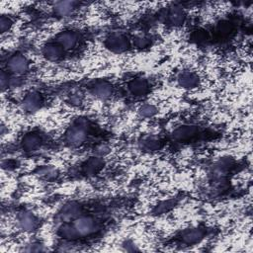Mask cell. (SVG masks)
I'll list each match as a JSON object with an SVG mask.
<instances>
[{
    "label": "cell",
    "mask_w": 253,
    "mask_h": 253,
    "mask_svg": "<svg viewBox=\"0 0 253 253\" xmlns=\"http://www.w3.org/2000/svg\"><path fill=\"white\" fill-rule=\"evenodd\" d=\"M81 207L77 202H70L65 204L60 210L59 216L64 222H69L74 220L76 217L80 215Z\"/></svg>",
    "instance_id": "cell-11"
},
{
    "label": "cell",
    "mask_w": 253,
    "mask_h": 253,
    "mask_svg": "<svg viewBox=\"0 0 253 253\" xmlns=\"http://www.w3.org/2000/svg\"><path fill=\"white\" fill-rule=\"evenodd\" d=\"M0 83H1V88L4 91L6 88H8V86L11 83V80L9 79V76L7 73H5V71L3 70L1 72V76H0Z\"/></svg>",
    "instance_id": "cell-26"
},
{
    "label": "cell",
    "mask_w": 253,
    "mask_h": 253,
    "mask_svg": "<svg viewBox=\"0 0 253 253\" xmlns=\"http://www.w3.org/2000/svg\"><path fill=\"white\" fill-rule=\"evenodd\" d=\"M198 132L199 128L195 126H182L173 131L172 136L176 141H186L196 136Z\"/></svg>",
    "instance_id": "cell-16"
},
{
    "label": "cell",
    "mask_w": 253,
    "mask_h": 253,
    "mask_svg": "<svg viewBox=\"0 0 253 253\" xmlns=\"http://www.w3.org/2000/svg\"><path fill=\"white\" fill-rule=\"evenodd\" d=\"M105 45L113 52L122 53L128 49L129 41L125 34L114 32L105 40Z\"/></svg>",
    "instance_id": "cell-2"
},
{
    "label": "cell",
    "mask_w": 253,
    "mask_h": 253,
    "mask_svg": "<svg viewBox=\"0 0 253 253\" xmlns=\"http://www.w3.org/2000/svg\"><path fill=\"white\" fill-rule=\"evenodd\" d=\"M173 206V204L170 202V201H167V202H163L161 203L156 209H155V211L156 212H165L169 210V208Z\"/></svg>",
    "instance_id": "cell-27"
},
{
    "label": "cell",
    "mask_w": 253,
    "mask_h": 253,
    "mask_svg": "<svg viewBox=\"0 0 253 253\" xmlns=\"http://www.w3.org/2000/svg\"><path fill=\"white\" fill-rule=\"evenodd\" d=\"M133 44L137 48H145L151 44V41L145 36H138L133 39Z\"/></svg>",
    "instance_id": "cell-24"
},
{
    "label": "cell",
    "mask_w": 253,
    "mask_h": 253,
    "mask_svg": "<svg viewBox=\"0 0 253 253\" xmlns=\"http://www.w3.org/2000/svg\"><path fill=\"white\" fill-rule=\"evenodd\" d=\"M57 233L60 237L65 239H75L79 236L73 224H70L69 222H64L61 224L57 230Z\"/></svg>",
    "instance_id": "cell-21"
},
{
    "label": "cell",
    "mask_w": 253,
    "mask_h": 253,
    "mask_svg": "<svg viewBox=\"0 0 253 253\" xmlns=\"http://www.w3.org/2000/svg\"><path fill=\"white\" fill-rule=\"evenodd\" d=\"M42 145V137L37 132H28L21 139V147L26 152L38 150Z\"/></svg>",
    "instance_id": "cell-8"
},
{
    "label": "cell",
    "mask_w": 253,
    "mask_h": 253,
    "mask_svg": "<svg viewBox=\"0 0 253 253\" xmlns=\"http://www.w3.org/2000/svg\"><path fill=\"white\" fill-rule=\"evenodd\" d=\"M8 70L15 75H23L29 69V61L27 57L21 53L11 55L7 62Z\"/></svg>",
    "instance_id": "cell-4"
},
{
    "label": "cell",
    "mask_w": 253,
    "mask_h": 253,
    "mask_svg": "<svg viewBox=\"0 0 253 253\" xmlns=\"http://www.w3.org/2000/svg\"><path fill=\"white\" fill-rule=\"evenodd\" d=\"M42 104H43L42 96L39 92L33 91L24 97L21 103V106L25 112L35 113L42 108Z\"/></svg>",
    "instance_id": "cell-5"
},
{
    "label": "cell",
    "mask_w": 253,
    "mask_h": 253,
    "mask_svg": "<svg viewBox=\"0 0 253 253\" xmlns=\"http://www.w3.org/2000/svg\"><path fill=\"white\" fill-rule=\"evenodd\" d=\"M127 89L131 95H133L135 97H141L147 93V91L149 89V85H148V82L146 79L135 78L128 82Z\"/></svg>",
    "instance_id": "cell-17"
},
{
    "label": "cell",
    "mask_w": 253,
    "mask_h": 253,
    "mask_svg": "<svg viewBox=\"0 0 253 253\" xmlns=\"http://www.w3.org/2000/svg\"><path fill=\"white\" fill-rule=\"evenodd\" d=\"M161 146H162L161 140L155 136H146L142 138V140L139 142V147L143 151H147V152L157 151L161 148Z\"/></svg>",
    "instance_id": "cell-19"
},
{
    "label": "cell",
    "mask_w": 253,
    "mask_h": 253,
    "mask_svg": "<svg viewBox=\"0 0 253 253\" xmlns=\"http://www.w3.org/2000/svg\"><path fill=\"white\" fill-rule=\"evenodd\" d=\"M157 108L153 104H143L138 109V114L143 118H151L156 115Z\"/></svg>",
    "instance_id": "cell-22"
},
{
    "label": "cell",
    "mask_w": 253,
    "mask_h": 253,
    "mask_svg": "<svg viewBox=\"0 0 253 253\" xmlns=\"http://www.w3.org/2000/svg\"><path fill=\"white\" fill-rule=\"evenodd\" d=\"M104 166V161L101 157L93 156L87 159L81 167V171L86 176L96 175Z\"/></svg>",
    "instance_id": "cell-13"
},
{
    "label": "cell",
    "mask_w": 253,
    "mask_h": 253,
    "mask_svg": "<svg viewBox=\"0 0 253 253\" xmlns=\"http://www.w3.org/2000/svg\"><path fill=\"white\" fill-rule=\"evenodd\" d=\"M72 224L79 236L90 235L98 229L95 219L89 215H79L74 220H72Z\"/></svg>",
    "instance_id": "cell-3"
},
{
    "label": "cell",
    "mask_w": 253,
    "mask_h": 253,
    "mask_svg": "<svg viewBox=\"0 0 253 253\" xmlns=\"http://www.w3.org/2000/svg\"><path fill=\"white\" fill-rule=\"evenodd\" d=\"M76 4H77L76 2H72V1H61V2L55 3L53 9L57 16L68 17L75 10Z\"/></svg>",
    "instance_id": "cell-18"
},
{
    "label": "cell",
    "mask_w": 253,
    "mask_h": 253,
    "mask_svg": "<svg viewBox=\"0 0 253 253\" xmlns=\"http://www.w3.org/2000/svg\"><path fill=\"white\" fill-rule=\"evenodd\" d=\"M36 174L42 178V179H44L46 181H52V180H55L58 176V172L57 170L52 167V166H49V165H43V166H41L37 169L36 171Z\"/></svg>",
    "instance_id": "cell-20"
},
{
    "label": "cell",
    "mask_w": 253,
    "mask_h": 253,
    "mask_svg": "<svg viewBox=\"0 0 253 253\" xmlns=\"http://www.w3.org/2000/svg\"><path fill=\"white\" fill-rule=\"evenodd\" d=\"M55 42L64 49L73 48L78 42V35L73 31H63L56 36Z\"/></svg>",
    "instance_id": "cell-9"
},
{
    "label": "cell",
    "mask_w": 253,
    "mask_h": 253,
    "mask_svg": "<svg viewBox=\"0 0 253 253\" xmlns=\"http://www.w3.org/2000/svg\"><path fill=\"white\" fill-rule=\"evenodd\" d=\"M186 20V14L180 6H173L166 12V22L169 25L178 27L184 24Z\"/></svg>",
    "instance_id": "cell-14"
},
{
    "label": "cell",
    "mask_w": 253,
    "mask_h": 253,
    "mask_svg": "<svg viewBox=\"0 0 253 253\" xmlns=\"http://www.w3.org/2000/svg\"><path fill=\"white\" fill-rule=\"evenodd\" d=\"M17 223L24 231H34L39 226V219L31 211H21L17 216Z\"/></svg>",
    "instance_id": "cell-6"
},
{
    "label": "cell",
    "mask_w": 253,
    "mask_h": 253,
    "mask_svg": "<svg viewBox=\"0 0 253 253\" xmlns=\"http://www.w3.org/2000/svg\"><path fill=\"white\" fill-rule=\"evenodd\" d=\"M13 26V21L11 20L10 17L2 15L0 18V31L2 34L7 33L11 27Z\"/></svg>",
    "instance_id": "cell-25"
},
{
    "label": "cell",
    "mask_w": 253,
    "mask_h": 253,
    "mask_svg": "<svg viewBox=\"0 0 253 253\" xmlns=\"http://www.w3.org/2000/svg\"><path fill=\"white\" fill-rule=\"evenodd\" d=\"M232 31L233 25L229 21H221L216 27V32L220 37H227Z\"/></svg>",
    "instance_id": "cell-23"
},
{
    "label": "cell",
    "mask_w": 253,
    "mask_h": 253,
    "mask_svg": "<svg viewBox=\"0 0 253 253\" xmlns=\"http://www.w3.org/2000/svg\"><path fill=\"white\" fill-rule=\"evenodd\" d=\"M177 83L184 89H194L199 86L200 79L193 71H183L177 76Z\"/></svg>",
    "instance_id": "cell-12"
},
{
    "label": "cell",
    "mask_w": 253,
    "mask_h": 253,
    "mask_svg": "<svg viewBox=\"0 0 253 253\" xmlns=\"http://www.w3.org/2000/svg\"><path fill=\"white\" fill-rule=\"evenodd\" d=\"M64 49L55 42L47 43L42 47V55L49 61H57L64 55Z\"/></svg>",
    "instance_id": "cell-15"
},
{
    "label": "cell",
    "mask_w": 253,
    "mask_h": 253,
    "mask_svg": "<svg viewBox=\"0 0 253 253\" xmlns=\"http://www.w3.org/2000/svg\"><path fill=\"white\" fill-rule=\"evenodd\" d=\"M206 235V230L202 227H195L186 229L182 232L180 239L186 245H193L199 243Z\"/></svg>",
    "instance_id": "cell-7"
},
{
    "label": "cell",
    "mask_w": 253,
    "mask_h": 253,
    "mask_svg": "<svg viewBox=\"0 0 253 253\" xmlns=\"http://www.w3.org/2000/svg\"><path fill=\"white\" fill-rule=\"evenodd\" d=\"M88 123L83 119H78L65 132V141L72 146L81 145L87 138Z\"/></svg>",
    "instance_id": "cell-1"
},
{
    "label": "cell",
    "mask_w": 253,
    "mask_h": 253,
    "mask_svg": "<svg viewBox=\"0 0 253 253\" xmlns=\"http://www.w3.org/2000/svg\"><path fill=\"white\" fill-rule=\"evenodd\" d=\"M89 92L98 99H107L112 95V85L107 81H95L89 86Z\"/></svg>",
    "instance_id": "cell-10"
}]
</instances>
